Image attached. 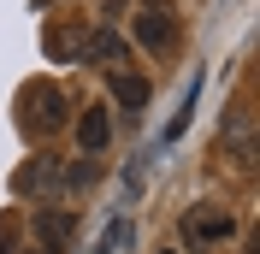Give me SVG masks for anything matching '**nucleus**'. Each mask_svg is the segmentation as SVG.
<instances>
[{
	"instance_id": "f257e3e1",
	"label": "nucleus",
	"mask_w": 260,
	"mask_h": 254,
	"mask_svg": "<svg viewBox=\"0 0 260 254\" xmlns=\"http://www.w3.org/2000/svg\"><path fill=\"white\" fill-rule=\"evenodd\" d=\"M65 118H71V112H65V95H59V83H30V89H24V124L36 130V136H53V130H65Z\"/></svg>"
},
{
	"instance_id": "f03ea898",
	"label": "nucleus",
	"mask_w": 260,
	"mask_h": 254,
	"mask_svg": "<svg viewBox=\"0 0 260 254\" xmlns=\"http://www.w3.org/2000/svg\"><path fill=\"white\" fill-rule=\"evenodd\" d=\"M30 237H36V254H65L77 242V219H71L65 207H42L30 219Z\"/></svg>"
},
{
	"instance_id": "7ed1b4c3",
	"label": "nucleus",
	"mask_w": 260,
	"mask_h": 254,
	"mask_svg": "<svg viewBox=\"0 0 260 254\" xmlns=\"http://www.w3.org/2000/svg\"><path fill=\"white\" fill-rule=\"evenodd\" d=\"M231 231H237V219H231L225 207H189V213H183V242H189V248H213V242H225Z\"/></svg>"
},
{
	"instance_id": "20e7f679",
	"label": "nucleus",
	"mask_w": 260,
	"mask_h": 254,
	"mask_svg": "<svg viewBox=\"0 0 260 254\" xmlns=\"http://www.w3.org/2000/svg\"><path fill=\"white\" fill-rule=\"evenodd\" d=\"M107 142H113V112H107V107H83V118H77V148H83V154H101Z\"/></svg>"
},
{
	"instance_id": "39448f33",
	"label": "nucleus",
	"mask_w": 260,
	"mask_h": 254,
	"mask_svg": "<svg viewBox=\"0 0 260 254\" xmlns=\"http://www.w3.org/2000/svg\"><path fill=\"white\" fill-rule=\"evenodd\" d=\"M136 42H142L148 53H166V48H172V18H166L160 6L136 12Z\"/></svg>"
},
{
	"instance_id": "423d86ee",
	"label": "nucleus",
	"mask_w": 260,
	"mask_h": 254,
	"mask_svg": "<svg viewBox=\"0 0 260 254\" xmlns=\"http://www.w3.org/2000/svg\"><path fill=\"white\" fill-rule=\"evenodd\" d=\"M225 142H231V154L243 160V166L254 160V112H248V107H237L225 118Z\"/></svg>"
},
{
	"instance_id": "0eeeda50",
	"label": "nucleus",
	"mask_w": 260,
	"mask_h": 254,
	"mask_svg": "<svg viewBox=\"0 0 260 254\" xmlns=\"http://www.w3.org/2000/svg\"><path fill=\"white\" fill-rule=\"evenodd\" d=\"M77 53L113 65V59H124V36H118V30H89V36H77Z\"/></svg>"
},
{
	"instance_id": "6e6552de",
	"label": "nucleus",
	"mask_w": 260,
	"mask_h": 254,
	"mask_svg": "<svg viewBox=\"0 0 260 254\" xmlns=\"http://www.w3.org/2000/svg\"><path fill=\"white\" fill-rule=\"evenodd\" d=\"M113 101H118L124 112H142V107H148V83L130 77V71H113Z\"/></svg>"
},
{
	"instance_id": "1a4fd4ad",
	"label": "nucleus",
	"mask_w": 260,
	"mask_h": 254,
	"mask_svg": "<svg viewBox=\"0 0 260 254\" xmlns=\"http://www.w3.org/2000/svg\"><path fill=\"white\" fill-rule=\"evenodd\" d=\"M48 177H53V160H36V166H24V172L12 177V189L24 195V189H48Z\"/></svg>"
},
{
	"instance_id": "9d476101",
	"label": "nucleus",
	"mask_w": 260,
	"mask_h": 254,
	"mask_svg": "<svg viewBox=\"0 0 260 254\" xmlns=\"http://www.w3.org/2000/svg\"><path fill=\"white\" fill-rule=\"evenodd\" d=\"M166 254H172V248H166Z\"/></svg>"
}]
</instances>
